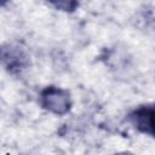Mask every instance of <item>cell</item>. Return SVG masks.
I'll return each instance as SVG.
<instances>
[{"instance_id": "cell-3", "label": "cell", "mask_w": 155, "mask_h": 155, "mask_svg": "<svg viewBox=\"0 0 155 155\" xmlns=\"http://www.w3.org/2000/svg\"><path fill=\"white\" fill-rule=\"evenodd\" d=\"M4 58L6 59V64H7V68L11 73H15V71H21L22 69L25 68L27 65V57L19 51H15V52H6L4 54Z\"/></svg>"}, {"instance_id": "cell-1", "label": "cell", "mask_w": 155, "mask_h": 155, "mask_svg": "<svg viewBox=\"0 0 155 155\" xmlns=\"http://www.w3.org/2000/svg\"><path fill=\"white\" fill-rule=\"evenodd\" d=\"M40 105L54 114V115H65L71 108V97L68 90L57 87V86H47L40 92Z\"/></svg>"}, {"instance_id": "cell-5", "label": "cell", "mask_w": 155, "mask_h": 155, "mask_svg": "<svg viewBox=\"0 0 155 155\" xmlns=\"http://www.w3.org/2000/svg\"><path fill=\"white\" fill-rule=\"evenodd\" d=\"M115 155H134V154H132V153H130V151H121V153H117V154H115Z\"/></svg>"}, {"instance_id": "cell-2", "label": "cell", "mask_w": 155, "mask_h": 155, "mask_svg": "<svg viewBox=\"0 0 155 155\" xmlns=\"http://www.w3.org/2000/svg\"><path fill=\"white\" fill-rule=\"evenodd\" d=\"M153 105H140L128 115V119L139 132L153 136Z\"/></svg>"}, {"instance_id": "cell-6", "label": "cell", "mask_w": 155, "mask_h": 155, "mask_svg": "<svg viewBox=\"0 0 155 155\" xmlns=\"http://www.w3.org/2000/svg\"><path fill=\"white\" fill-rule=\"evenodd\" d=\"M2 57V52H1V50H0V58Z\"/></svg>"}, {"instance_id": "cell-4", "label": "cell", "mask_w": 155, "mask_h": 155, "mask_svg": "<svg viewBox=\"0 0 155 155\" xmlns=\"http://www.w3.org/2000/svg\"><path fill=\"white\" fill-rule=\"evenodd\" d=\"M51 5L64 12H73L79 7L78 1H54V2H51Z\"/></svg>"}]
</instances>
